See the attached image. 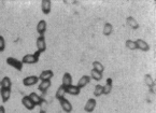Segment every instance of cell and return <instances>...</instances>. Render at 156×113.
Instances as JSON below:
<instances>
[{
    "label": "cell",
    "instance_id": "obj_8",
    "mask_svg": "<svg viewBox=\"0 0 156 113\" xmlns=\"http://www.w3.org/2000/svg\"><path fill=\"white\" fill-rule=\"evenodd\" d=\"M90 82V76H87V74H85V76H81V79H79V81H78V87L80 88H83V87H85V86L87 85L88 83Z\"/></svg>",
    "mask_w": 156,
    "mask_h": 113
},
{
    "label": "cell",
    "instance_id": "obj_20",
    "mask_svg": "<svg viewBox=\"0 0 156 113\" xmlns=\"http://www.w3.org/2000/svg\"><path fill=\"white\" fill-rule=\"evenodd\" d=\"M51 86V80H48V81H42L41 84L39 85V90L42 93H45L46 90H48V87Z\"/></svg>",
    "mask_w": 156,
    "mask_h": 113
},
{
    "label": "cell",
    "instance_id": "obj_9",
    "mask_svg": "<svg viewBox=\"0 0 156 113\" xmlns=\"http://www.w3.org/2000/svg\"><path fill=\"white\" fill-rule=\"evenodd\" d=\"M22 104H23V106L25 107L27 110H34V102L31 101V99L29 98V96H24L23 98H22Z\"/></svg>",
    "mask_w": 156,
    "mask_h": 113
},
{
    "label": "cell",
    "instance_id": "obj_3",
    "mask_svg": "<svg viewBox=\"0 0 156 113\" xmlns=\"http://www.w3.org/2000/svg\"><path fill=\"white\" fill-rule=\"evenodd\" d=\"M38 81H39V76H29L23 79V84L25 86H32V85H34V84H37Z\"/></svg>",
    "mask_w": 156,
    "mask_h": 113
},
{
    "label": "cell",
    "instance_id": "obj_27",
    "mask_svg": "<svg viewBox=\"0 0 156 113\" xmlns=\"http://www.w3.org/2000/svg\"><path fill=\"white\" fill-rule=\"evenodd\" d=\"M5 38H3L2 36H0V53L5 51Z\"/></svg>",
    "mask_w": 156,
    "mask_h": 113
},
{
    "label": "cell",
    "instance_id": "obj_13",
    "mask_svg": "<svg viewBox=\"0 0 156 113\" xmlns=\"http://www.w3.org/2000/svg\"><path fill=\"white\" fill-rule=\"evenodd\" d=\"M37 31L40 36H44L46 31V22L44 19H41V21L38 23L37 25Z\"/></svg>",
    "mask_w": 156,
    "mask_h": 113
},
{
    "label": "cell",
    "instance_id": "obj_16",
    "mask_svg": "<svg viewBox=\"0 0 156 113\" xmlns=\"http://www.w3.org/2000/svg\"><path fill=\"white\" fill-rule=\"evenodd\" d=\"M0 95H1V98H2L3 102H7L11 97V90L9 88H1L0 90Z\"/></svg>",
    "mask_w": 156,
    "mask_h": 113
},
{
    "label": "cell",
    "instance_id": "obj_22",
    "mask_svg": "<svg viewBox=\"0 0 156 113\" xmlns=\"http://www.w3.org/2000/svg\"><path fill=\"white\" fill-rule=\"evenodd\" d=\"M127 24L129 25V27L133 28V29H137V28H139V24L136 22V19H133V17H131V16H129L128 19H127Z\"/></svg>",
    "mask_w": 156,
    "mask_h": 113
},
{
    "label": "cell",
    "instance_id": "obj_26",
    "mask_svg": "<svg viewBox=\"0 0 156 113\" xmlns=\"http://www.w3.org/2000/svg\"><path fill=\"white\" fill-rule=\"evenodd\" d=\"M126 46L129 50H137V45H136V42L133 40H127L126 41Z\"/></svg>",
    "mask_w": 156,
    "mask_h": 113
},
{
    "label": "cell",
    "instance_id": "obj_14",
    "mask_svg": "<svg viewBox=\"0 0 156 113\" xmlns=\"http://www.w3.org/2000/svg\"><path fill=\"white\" fill-rule=\"evenodd\" d=\"M29 98L31 99V101L34 102V106H39V104H41L42 101H43L42 97L39 96L38 94H36V93H31V94L29 95Z\"/></svg>",
    "mask_w": 156,
    "mask_h": 113
},
{
    "label": "cell",
    "instance_id": "obj_2",
    "mask_svg": "<svg viewBox=\"0 0 156 113\" xmlns=\"http://www.w3.org/2000/svg\"><path fill=\"white\" fill-rule=\"evenodd\" d=\"M7 64L9 65V66H11V67L15 68L16 70H19V71H21V70L23 69V62L14 57H8Z\"/></svg>",
    "mask_w": 156,
    "mask_h": 113
},
{
    "label": "cell",
    "instance_id": "obj_15",
    "mask_svg": "<svg viewBox=\"0 0 156 113\" xmlns=\"http://www.w3.org/2000/svg\"><path fill=\"white\" fill-rule=\"evenodd\" d=\"M81 90L76 85H69L68 87H66V93L72 95V96H78L80 94Z\"/></svg>",
    "mask_w": 156,
    "mask_h": 113
},
{
    "label": "cell",
    "instance_id": "obj_11",
    "mask_svg": "<svg viewBox=\"0 0 156 113\" xmlns=\"http://www.w3.org/2000/svg\"><path fill=\"white\" fill-rule=\"evenodd\" d=\"M41 9L43 14H48L51 12V9H52V2L50 0H43L41 2Z\"/></svg>",
    "mask_w": 156,
    "mask_h": 113
},
{
    "label": "cell",
    "instance_id": "obj_24",
    "mask_svg": "<svg viewBox=\"0 0 156 113\" xmlns=\"http://www.w3.org/2000/svg\"><path fill=\"white\" fill-rule=\"evenodd\" d=\"M90 79H94V80L96 81H100L101 79H102V73H100V72L96 71V70L93 69L92 72H90Z\"/></svg>",
    "mask_w": 156,
    "mask_h": 113
},
{
    "label": "cell",
    "instance_id": "obj_28",
    "mask_svg": "<svg viewBox=\"0 0 156 113\" xmlns=\"http://www.w3.org/2000/svg\"><path fill=\"white\" fill-rule=\"evenodd\" d=\"M0 113H5V109L3 106H0Z\"/></svg>",
    "mask_w": 156,
    "mask_h": 113
},
{
    "label": "cell",
    "instance_id": "obj_7",
    "mask_svg": "<svg viewBox=\"0 0 156 113\" xmlns=\"http://www.w3.org/2000/svg\"><path fill=\"white\" fill-rule=\"evenodd\" d=\"M135 42H136V45H137V48H139V50H141V51L147 52L150 50V45L147 44V41H144V40L138 39V40H136Z\"/></svg>",
    "mask_w": 156,
    "mask_h": 113
},
{
    "label": "cell",
    "instance_id": "obj_5",
    "mask_svg": "<svg viewBox=\"0 0 156 113\" xmlns=\"http://www.w3.org/2000/svg\"><path fill=\"white\" fill-rule=\"evenodd\" d=\"M59 102H60V106H62V109L66 113H70L72 111L71 102L69 101V100H67L65 97H64V98H62V99H59Z\"/></svg>",
    "mask_w": 156,
    "mask_h": 113
},
{
    "label": "cell",
    "instance_id": "obj_23",
    "mask_svg": "<svg viewBox=\"0 0 156 113\" xmlns=\"http://www.w3.org/2000/svg\"><path fill=\"white\" fill-rule=\"evenodd\" d=\"M93 67H94V70L100 72V73H102L103 70H105V67L100 62H93Z\"/></svg>",
    "mask_w": 156,
    "mask_h": 113
},
{
    "label": "cell",
    "instance_id": "obj_18",
    "mask_svg": "<svg viewBox=\"0 0 156 113\" xmlns=\"http://www.w3.org/2000/svg\"><path fill=\"white\" fill-rule=\"evenodd\" d=\"M0 85H1V88H9V90H11V86H12L11 79L9 76H5L2 79V81H1Z\"/></svg>",
    "mask_w": 156,
    "mask_h": 113
},
{
    "label": "cell",
    "instance_id": "obj_6",
    "mask_svg": "<svg viewBox=\"0 0 156 113\" xmlns=\"http://www.w3.org/2000/svg\"><path fill=\"white\" fill-rule=\"evenodd\" d=\"M96 104H97L96 100H95L94 98H90V99L86 101V104H85L84 110L86 111V112H88V113L93 112V111L95 110V108H96Z\"/></svg>",
    "mask_w": 156,
    "mask_h": 113
},
{
    "label": "cell",
    "instance_id": "obj_1",
    "mask_svg": "<svg viewBox=\"0 0 156 113\" xmlns=\"http://www.w3.org/2000/svg\"><path fill=\"white\" fill-rule=\"evenodd\" d=\"M41 54V52L39 51H36L34 54H28V55H25L22 59V62L23 64H28V65H31V64H37L39 62V56Z\"/></svg>",
    "mask_w": 156,
    "mask_h": 113
},
{
    "label": "cell",
    "instance_id": "obj_12",
    "mask_svg": "<svg viewBox=\"0 0 156 113\" xmlns=\"http://www.w3.org/2000/svg\"><path fill=\"white\" fill-rule=\"evenodd\" d=\"M62 85H64L65 87H68L69 85H72V76L69 72H66L62 76Z\"/></svg>",
    "mask_w": 156,
    "mask_h": 113
},
{
    "label": "cell",
    "instance_id": "obj_21",
    "mask_svg": "<svg viewBox=\"0 0 156 113\" xmlns=\"http://www.w3.org/2000/svg\"><path fill=\"white\" fill-rule=\"evenodd\" d=\"M113 31V26L110 23L105 24V27H103V35L105 36H110Z\"/></svg>",
    "mask_w": 156,
    "mask_h": 113
},
{
    "label": "cell",
    "instance_id": "obj_19",
    "mask_svg": "<svg viewBox=\"0 0 156 113\" xmlns=\"http://www.w3.org/2000/svg\"><path fill=\"white\" fill-rule=\"evenodd\" d=\"M65 94H66V87H65L64 85H60L59 87L57 88V90H56V98H57L58 100L62 99V98H64Z\"/></svg>",
    "mask_w": 156,
    "mask_h": 113
},
{
    "label": "cell",
    "instance_id": "obj_17",
    "mask_svg": "<svg viewBox=\"0 0 156 113\" xmlns=\"http://www.w3.org/2000/svg\"><path fill=\"white\" fill-rule=\"evenodd\" d=\"M112 90V79H107L106 85L103 86V95H109Z\"/></svg>",
    "mask_w": 156,
    "mask_h": 113
},
{
    "label": "cell",
    "instance_id": "obj_25",
    "mask_svg": "<svg viewBox=\"0 0 156 113\" xmlns=\"http://www.w3.org/2000/svg\"><path fill=\"white\" fill-rule=\"evenodd\" d=\"M94 95H95V97H99V96H101V95H103V86L100 85V84L95 86Z\"/></svg>",
    "mask_w": 156,
    "mask_h": 113
},
{
    "label": "cell",
    "instance_id": "obj_4",
    "mask_svg": "<svg viewBox=\"0 0 156 113\" xmlns=\"http://www.w3.org/2000/svg\"><path fill=\"white\" fill-rule=\"evenodd\" d=\"M37 51L41 52V53H43V52H45L46 50V42H45V38H44V36H39L37 39Z\"/></svg>",
    "mask_w": 156,
    "mask_h": 113
},
{
    "label": "cell",
    "instance_id": "obj_10",
    "mask_svg": "<svg viewBox=\"0 0 156 113\" xmlns=\"http://www.w3.org/2000/svg\"><path fill=\"white\" fill-rule=\"evenodd\" d=\"M54 76V72L52 70H44L41 72V74L39 76V80L41 81H48Z\"/></svg>",
    "mask_w": 156,
    "mask_h": 113
}]
</instances>
